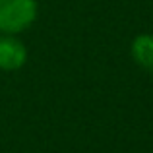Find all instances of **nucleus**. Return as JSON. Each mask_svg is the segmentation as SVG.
<instances>
[{"mask_svg": "<svg viewBox=\"0 0 153 153\" xmlns=\"http://www.w3.org/2000/svg\"><path fill=\"white\" fill-rule=\"evenodd\" d=\"M27 60V49L16 35H0V68L18 70Z\"/></svg>", "mask_w": 153, "mask_h": 153, "instance_id": "2", "label": "nucleus"}, {"mask_svg": "<svg viewBox=\"0 0 153 153\" xmlns=\"http://www.w3.org/2000/svg\"><path fill=\"white\" fill-rule=\"evenodd\" d=\"M35 18V0H0V31L4 35H18L25 31Z\"/></svg>", "mask_w": 153, "mask_h": 153, "instance_id": "1", "label": "nucleus"}, {"mask_svg": "<svg viewBox=\"0 0 153 153\" xmlns=\"http://www.w3.org/2000/svg\"><path fill=\"white\" fill-rule=\"evenodd\" d=\"M132 58L143 70L153 74V35L143 33L132 41Z\"/></svg>", "mask_w": 153, "mask_h": 153, "instance_id": "3", "label": "nucleus"}]
</instances>
